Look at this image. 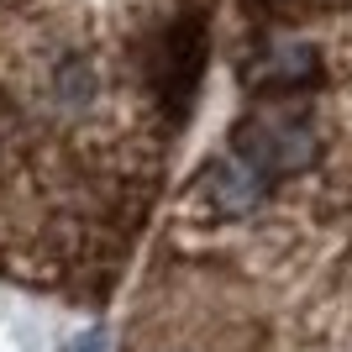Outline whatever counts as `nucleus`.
<instances>
[{"mask_svg":"<svg viewBox=\"0 0 352 352\" xmlns=\"http://www.w3.org/2000/svg\"><path fill=\"white\" fill-rule=\"evenodd\" d=\"M226 74L121 352H352V0H232Z\"/></svg>","mask_w":352,"mask_h":352,"instance_id":"obj_1","label":"nucleus"},{"mask_svg":"<svg viewBox=\"0 0 352 352\" xmlns=\"http://www.w3.org/2000/svg\"><path fill=\"white\" fill-rule=\"evenodd\" d=\"M226 0H0V284L105 305L168 200Z\"/></svg>","mask_w":352,"mask_h":352,"instance_id":"obj_2","label":"nucleus"},{"mask_svg":"<svg viewBox=\"0 0 352 352\" xmlns=\"http://www.w3.org/2000/svg\"><path fill=\"white\" fill-rule=\"evenodd\" d=\"M69 352H100V337H85V342H74Z\"/></svg>","mask_w":352,"mask_h":352,"instance_id":"obj_3","label":"nucleus"}]
</instances>
